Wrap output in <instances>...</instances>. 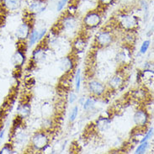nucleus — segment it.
<instances>
[{"label": "nucleus", "instance_id": "obj_31", "mask_svg": "<svg viewBox=\"0 0 154 154\" xmlns=\"http://www.w3.org/2000/svg\"><path fill=\"white\" fill-rule=\"evenodd\" d=\"M4 131H1V133H0V145H1V143H2V140H3V137H4Z\"/></svg>", "mask_w": 154, "mask_h": 154}, {"label": "nucleus", "instance_id": "obj_29", "mask_svg": "<svg viewBox=\"0 0 154 154\" xmlns=\"http://www.w3.org/2000/svg\"><path fill=\"white\" fill-rule=\"evenodd\" d=\"M77 12V7L74 5H71L69 8H68V13L70 15H73L75 13Z\"/></svg>", "mask_w": 154, "mask_h": 154}, {"label": "nucleus", "instance_id": "obj_24", "mask_svg": "<svg viewBox=\"0 0 154 154\" xmlns=\"http://www.w3.org/2000/svg\"><path fill=\"white\" fill-rule=\"evenodd\" d=\"M69 0H59V2L57 4V11H62L64 7L67 5Z\"/></svg>", "mask_w": 154, "mask_h": 154}, {"label": "nucleus", "instance_id": "obj_22", "mask_svg": "<svg viewBox=\"0 0 154 154\" xmlns=\"http://www.w3.org/2000/svg\"><path fill=\"white\" fill-rule=\"evenodd\" d=\"M29 111H30V108L28 104H23L22 107L20 109V113L23 116H28L29 114Z\"/></svg>", "mask_w": 154, "mask_h": 154}, {"label": "nucleus", "instance_id": "obj_13", "mask_svg": "<svg viewBox=\"0 0 154 154\" xmlns=\"http://www.w3.org/2000/svg\"><path fill=\"white\" fill-rule=\"evenodd\" d=\"M72 68H73V62H72V59L70 58L69 57H65V58L62 60V63H61V69H62L63 71H72Z\"/></svg>", "mask_w": 154, "mask_h": 154}, {"label": "nucleus", "instance_id": "obj_12", "mask_svg": "<svg viewBox=\"0 0 154 154\" xmlns=\"http://www.w3.org/2000/svg\"><path fill=\"white\" fill-rule=\"evenodd\" d=\"M124 83V76L121 73H117L116 75H115L109 81V86L112 88H120Z\"/></svg>", "mask_w": 154, "mask_h": 154}, {"label": "nucleus", "instance_id": "obj_4", "mask_svg": "<svg viewBox=\"0 0 154 154\" xmlns=\"http://www.w3.org/2000/svg\"><path fill=\"white\" fill-rule=\"evenodd\" d=\"M134 122L140 128H143L146 125L149 121V116L146 110L139 109L134 115Z\"/></svg>", "mask_w": 154, "mask_h": 154}, {"label": "nucleus", "instance_id": "obj_6", "mask_svg": "<svg viewBox=\"0 0 154 154\" xmlns=\"http://www.w3.org/2000/svg\"><path fill=\"white\" fill-rule=\"evenodd\" d=\"M88 89L94 95L100 96L104 93L105 88L102 83L97 80H91L88 82Z\"/></svg>", "mask_w": 154, "mask_h": 154}, {"label": "nucleus", "instance_id": "obj_27", "mask_svg": "<svg viewBox=\"0 0 154 154\" xmlns=\"http://www.w3.org/2000/svg\"><path fill=\"white\" fill-rule=\"evenodd\" d=\"M76 100H77V95H76V94H74L73 92H71V93L69 94V96H68V102H69L70 104H73V103L75 102Z\"/></svg>", "mask_w": 154, "mask_h": 154}, {"label": "nucleus", "instance_id": "obj_28", "mask_svg": "<svg viewBox=\"0 0 154 154\" xmlns=\"http://www.w3.org/2000/svg\"><path fill=\"white\" fill-rule=\"evenodd\" d=\"M11 152H12V149L10 148V146H8L7 145L0 152V153H11Z\"/></svg>", "mask_w": 154, "mask_h": 154}, {"label": "nucleus", "instance_id": "obj_15", "mask_svg": "<svg viewBox=\"0 0 154 154\" xmlns=\"http://www.w3.org/2000/svg\"><path fill=\"white\" fill-rule=\"evenodd\" d=\"M45 57H46V55H45L44 49L42 47H39V48H36L35 50L33 53V59L36 63L44 61Z\"/></svg>", "mask_w": 154, "mask_h": 154}, {"label": "nucleus", "instance_id": "obj_25", "mask_svg": "<svg viewBox=\"0 0 154 154\" xmlns=\"http://www.w3.org/2000/svg\"><path fill=\"white\" fill-rule=\"evenodd\" d=\"M115 0H99V3L102 7H107L109 5L112 4Z\"/></svg>", "mask_w": 154, "mask_h": 154}, {"label": "nucleus", "instance_id": "obj_26", "mask_svg": "<svg viewBox=\"0 0 154 154\" xmlns=\"http://www.w3.org/2000/svg\"><path fill=\"white\" fill-rule=\"evenodd\" d=\"M152 135H153V128L152 127V128H151V129L148 131V132L146 134V136L144 137V138H143L142 141H141V142H146L148 139H150V138L152 137Z\"/></svg>", "mask_w": 154, "mask_h": 154}, {"label": "nucleus", "instance_id": "obj_7", "mask_svg": "<svg viewBox=\"0 0 154 154\" xmlns=\"http://www.w3.org/2000/svg\"><path fill=\"white\" fill-rule=\"evenodd\" d=\"M29 32H30V25L28 24V23H23L21 24L16 29V32H15V35H16V37L19 39V40H25L27 38L29 37Z\"/></svg>", "mask_w": 154, "mask_h": 154}, {"label": "nucleus", "instance_id": "obj_32", "mask_svg": "<svg viewBox=\"0 0 154 154\" xmlns=\"http://www.w3.org/2000/svg\"><path fill=\"white\" fill-rule=\"evenodd\" d=\"M79 102H80V104H83V103H84V98L83 97V98L80 100V101H79Z\"/></svg>", "mask_w": 154, "mask_h": 154}, {"label": "nucleus", "instance_id": "obj_17", "mask_svg": "<svg viewBox=\"0 0 154 154\" xmlns=\"http://www.w3.org/2000/svg\"><path fill=\"white\" fill-rule=\"evenodd\" d=\"M38 41H39V31L34 29V30H32L31 34L29 35V44H30V46L34 45Z\"/></svg>", "mask_w": 154, "mask_h": 154}, {"label": "nucleus", "instance_id": "obj_21", "mask_svg": "<svg viewBox=\"0 0 154 154\" xmlns=\"http://www.w3.org/2000/svg\"><path fill=\"white\" fill-rule=\"evenodd\" d=\"M78 114H79V107L75 106L74 108L72 109V110L70 113V116H69V121L70 122H73L75 121L76 118L78 116Z\"/></svg>", "mask_w": 154, "mask_h": 154}, {"label": "nucleus", "instance_id": "obj_1", "mask_svg": "<svg viewBox=\"0 0 154 154\" xmlns=\"http://www.w3.org/2000/svg\"><path fill=\"white\" fill-rule=\"evenodd\" d=\"M119 25L126 30H131L138 26V19L129 14H121L117 18Z\"/></svg>", "mask_w": 154, "mask_h": 154}, {"label": "nucleus", "instance_id": "obj_3", "mask_svg": "<svg viewBox=\"0 0 154 154\" xmlns=\"http://www.w3.org/2000/svg\"><path fill=\"white\" fill-rule=\"evenodd\" d=\"M48 142H49V139H48L47 135L45 132L39 131L34 135L31 143H32V146H34L35 149L44 150L45 147L48 145Z\"/></svg>", "mask_w": 154, "mask_h": 154}, {"label": "nucleus", "instance_id": "obj_16", "mask_svg": "<svg viewBox=\"0 0 154 154\" xmlns=\"http://www.w3.org/2000/svg\"><path fill=\"white\" fill-rule=\"evenodd\" d=\"M94 104H95V100L90 97L87 100L84 101V103L83 104V108L85 110H88V109H91L94 108Z\"/></svg>", "mask_w": 154, "mask_h": 154}, {"label": "nucleus", "instance_id": "obj_8", "mask_svg": "<svg viewBox=\"0 0 154 154\" xmlns=\"http://www.w3.org/2000/svg\"><path fill=\"white\" fill-rule=\"evenodd\" d=\"M46 6L45 0H33L29 4V11L34 14H40L45 10Z\"/></svg>", "mask_w": 154, "mask_h": 154}, {"label": "nucleus", "instance_id": "obj_14", "mask_svg": "<svg viewBox=\"0 0 154 154\" xmlns=\"http://www.w3.org/2000/svg\"><path fill=\"white\" fill-rule=\"evenodd\" d=\"M24 62H25V55H24V53L20 50L17 51L14 55V57H13V63H14V64L17 67H20L24 63Z\"/></svg>", "mask_w": 154, "mask_h": 154}, {"label": "nucleus", "instance_id": "obj_11", "mask_svg": "<svg viewBox=\"0 0 154 154\" xmlns=\"http://www.w3.org/2000/svg\"><path fill=\"white\" fill-rule=\"evenodd\" d=\"M61 24L63 27L66 29H72L75 28L76 26V20L72 15H68V16L63 17L62 19Z\"/></svg>", "mask_w": 154, "mask_h": 154}, {"label": "nucleus", "instance_id": "obj_30", "mask_svg": "<svg viewBox=\"0 0 154 154\" xmlns=\"http://www.w3.org/2000/svg\"><path fill=\"white\" fill-rule=\"evenodd\" d=\"M46 32V29H42V31H41V32H39V40H41V39H42V38H43V36L45 35Z\"/></svg>", "mask_w": 154, "mask_h": 154}, {"label": "nucleus", "instance_id": "obj_19", "mask_svg": "<svg viewBox=\"0 0 154 154\" xmlns=\"http://www.w3.org/2000/svg\"><path fill=\"white\" fill-rule=\"evenodd\" d=\"M80 86H81V71L80 69H79L76 72L75 76V88L78 93L80 90Z\"/></svg>", "mask_w": 154, "mask_h": 154}, {"label": "nucleus", "instance_id": "obj_23", "mask_svg": "<svg viewBox=\"0 0 154 154\" xmlns=\"http://www.w3.org/2000/svg\"><path fill=\"white\" fill-rule=\"evenodd\" d=\"M150 41H145V42L142 43V46H141V53L142 54H145L146 52V51L148 50V48H149V46H150Z\"/></svg>", "mask_w": 154, "mask_h": 154}, {"label": "nucleus", "instance_id": "obj_9", "mask_svg": "<svg viewBox=\"0 0 154 154\" xmlns=\"http://www.w3.org/2000/svg\"><path fill=\"white\" fill-rule=\"evenodd\" d=\"M110 122H111L110 119L106 117H100L96 121V128L100 132L106 131L110 126Z\"/></svg>", "mask_w": 154, "mask_h": 154}, {"label": "nucleus", "instance_id": "obj_18", "mask_svg": "<svg viewBox=\"0 0 154 154\" xmlns=\"http://www.w3.org/2000/svg\"><path fill=\"white\" fill-rule=\"evenodd\" d=\"M148 146H149V143H148L147 141H146V142H141V145H139V146L137 148V150H136L135 152L137 154L144 153L146 151V148L148 147Z\"/></svg>", "mask_w": 154, "mask_h": 154}, {"label": "nucleus", "instance_id": "obj_20", "mask_svg": "<svg viewBox=\"0 0 154 154\" xmlns=\"http://www.w3.org/2000/svg\"><path fill=\"white\" fill-rule=\"evenodd\" d=\"M85 42L82 40V39H78L77 41L74 43V47L76 48V50L79 51H83L84 49V47H85Z\"/></svg>", "mask_w": 154, "mask_h": 154}, {"label": "nucleus", "instance_id": "obj_5", "mask_svg": "<svg viewBox=\"0 0 154 154\" xmlns=\"http://www.w3.org/2000/svg\"><path fill=\"white\" fill-rule=\"evenodd\" d=\"M97 45L100 46H107L113 42V35L109 31H101L96 35L95 38Z\"/></svg>", "mask_w": 154, "mask_h": 154}, {"label": "nucleus", "instance_id": "obj_10", "mask_svg": "<svg viewBox=\"0 0 154 154\" xmlns=\"http://www.w3.org/2000/svg\"><path fill=\"white\" fill-rule=\"evenodd\" d=\"M3 6L8 11H15L20 8L21 0H2Z\"/></svg>", "mask_w": 154, "mask_h": 154}, {"label": "nucleus", "instance_id": "obj_2", "mask_svg": "<svg viewBox=\"0 0 154 154\" xmlns=\"http://www.w3.org/2000/svg\"><path fill=\"white\" fill-rule=\"evenodd\" d=\"M102 20L101 14L99 11H90L85 15L83 19V24L88 28H95L100 25Z\"/></svg>", "mask_w": 154, "mask_h": 154}]
</instances>
